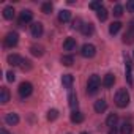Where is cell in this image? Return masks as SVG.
I'll list each match as a JSON object with an SVG mask.
<instances>
[{
    "instance_id": "6da1fadb",
    "label": "cell",
    "mask_w": 134,
    "mask_h": 134,
    "mask_svg": "<svg viewBox=\"0 0 134 134\" xmlns=\"http://www.w3.org/2000/svg\"><path fill=\"white\" fill-rule=\"evenodd\" d=\"M115 104L121 109L129 104V93L126 92V88H118V92L115 93Z\"/></svg>"
},
{
    "instance_id": "7a4b0ae2",
    "label": "cell",
    "mask_w": 134,
    "mask_h": 134,
    "mask_svg": "<svg viewBox=\"0 0 134 134\" xmlns=\"http://www.w3.org/2000/svg\"><path fill=\"white\" fill-rule=\"evenodd\" d=\"M99 85H101V77L98 74H92L88 77V82H87V93L88 95H95L98 92Z\"/></svg>"
},
{
    "instance_id": "3957f363",
    "label": "cell",
    "mask_w": 134,
    "mask_h": 134,
    "mask_svg": "<svg viewBox=\"0 0 134 134\" xmlns=\"http://www.w3.org/2000/svg\"><path fill=\"white\" fill-rule=\"evenodd\" d=\"M3 43H5V47H14L19 43V35L16 32H10V33H7Z\"/></svg>"
},
{
    "instance_id": "277c9868",
    "label": "cell",
    "mask_w": 134,
    "mask_h": 134,
    "mask_svg": "<svg viewBox=\"0 0 134 134\" xmlns=\"http://www.w3.org/2000/svg\"><path fill=\"white\" fill-rule=\"evenodd\" d=\"M95 54H96V47H95L93 44L85 43V44L81 47V55L85 57V58H92V57H95Z\"/></svg>"
},
{
    "instance_id": "5b68a950",
    "label": "cell",
    "mask_w": 134,
    "mask_h": 134,
    "mask_svg": "<svg viewBox=\"0 0 134 134\" xmlns=\"http://www.w3.org/2000/svg\"><path fill=\"white\" fill-rule=\"evenodd\" d=\"M18 92H19V96H21V98H27V96L32 95V92H33V85H32L30 82H22V84L19 85Z\"/></svg>"
},
{
    "instance_id": "8992f818",
    "label": "cell",
    "mask_w": 134,
    "mask_h": 134,
    "mask_svg": "<svg viewBox=\"0 0 134 134\" xmlns=\"http://www.w3.org/2000/svg\"><path fill=\"white\" fill-rule=\"evenodd\" d=\"M32 19H33V13H32L30 10H22V11H21V14H19V24H21V25L29 24Z\"/></svg>"
},
{
    "instance_id": "52a82bcc",
    "label": "cell",
    "mask_w": 134,
    "mask_h": 134,
    "mask_svg": "<svg viewBox=\"0 0 134 134\" xmlns=\"http://www.w3.org/2000/svg\"><path fill=\"white\" fill-rule=\"evenodd\" d=\"M43 24L41 22H33L32 25H30V33H32V36L33 38H40L41 35H43Z\"/></svg>"
},
{
    "instance_id": "ba28073f",
    "label": "cell",
    "mask_w": 134,
    "mask_h": 134,
    "mask_svg": "<svg viewBox=\"0 0 134 134\" xmlns=\"http://www.w3.org/2000/svg\"><path fill=\"white\" fill-rule=\"evenodd\" d=\"M76 47H77V41L74 40V38H66L65 40V43H63V49L65 51H76Z\"/></svg>"
},
{
    "instance_id": "9c48e42d",
    "label": "cell",
    "mask_w": 134,
    "mask_h": 134,
    "mask_svg": "<svg viewBox=\"0 0 134 134\" xmlns=\"http://www.w3.org/2000/svg\"><path fill=\"white\" fill-rule=\"evenodd\" d=\"M7 62H8L11 66H21V63H22V57L18 55V54H10L8 58H7Z\"/></svg>"
},
{
    "instance_id": "30bf717a",
    "label": "cell",
    "mask_w": 134,
    "mask_h": 134,
    "mask_svg": "<svg viewBox=\"0 0 134 134\" xmlns=\"http://www.w3.org/2000/svg\"><path fill=\"white\" fill-rule=\"evenodd\" d=\"M5 121H7V125H10V126L18 125V123H19V115L14 114V112H10V114L5 115Z\"/></svg>"
},
{
    "instance_id": "8fae6325",
    "label": "cell",
    "mask_w": 134,
    "mask_h": 134,
    "mask_svg": "<svg viewBox=\"0 0 134 134\" xmlns=\"http://www.w3.org/2000/svg\"><path fill=\"white\" fill-rule=\"evenodd\" d=\"M93 109H95V112H98V114H103V112L107 109V103H106L104 99H98V101H95V106H93Z\"/></svg>"
},
{
    "instance_id": "7c38bea8",
    "label": "cell",
    "mask_w": 134,
    "mask_h": 134,
    "mask_svg": "<svg viewBox=\"0 0 134 134\" xmlns=\"http://www.w3.org/2000/svg\"><path fill=\"white\" fill-rule=\"evenodd\" d=\"M73 82H74V77L71 76V74H63V77H62V84H63V87L65 88H71L73 87Z\"/></svg>"
},
{
    "instance_id": "4fadbf2b",
    "label": "cell",
    "mask_w": 134,
    "mask_h": 134,
    "mask_svg": "<svg viewBox=\"0 0 134 134\" xmlns=\"http://www.w3.org/2000/svg\"><path fill=\"white\" fill-rule=\"evenodd\" d=\"M10 90L7 88V87H2V88H0V103H2V104H7L8 101H10Z\"/></svg>"
},
{
    "instance_id": "5bb4252c",
    "label": "cell",
    "mask_w": 134,
    "mask_h": 134,
    "mask_svg": "<svg viewBox=\"0 0 134 134\" xmlns=\"http://www.w3.org/2000/svg\"><path fill=\"white\" fill-rule=\"evenodd\" d=\"M82 35L84 36H92L93 35V32H95V27H93V24L92 22H87V24H84L82 25Z\"/></svg>"
},
{
    "instance_id": "9a60e30c",
    "label": "cell",
    "mask_w": 134,
    "mask_h": 134,
    "mask_svg": "<svg viewBox=\"0 0 134 134\" xmlns=\"http://www.w3.org/2000/svg\"><path fill=\"white\" fill-rule=\"evenodd\" d=\"M114 82H115V76H114L112 73H107V74L104 76V79H103V85H104L106 88H110V87L114 85Z\"/></svg>"
},
{
    "instance_id": "2e32d148",
    "label": "cell",
    "mask_w": 134,
    "mask_h": 134,
    "mask_svg": "<svg viewBox=\"0 0 134 134\" xmlns=\"http://www.w3.org/2000/svg\"><path fill=\"white\" fill-rule=\"evenodd\" d=\"M132 131H134V128H132V125H131L129 121L121 123V126H120V134H132Z\"/></svg>"
},
{
    "instance_id": "e0dca14e",
    "label": "cell",
    "mask_w": 134,
    "mask_h": 134,
    "mask_svg": "<svg viewBox=\"0 0 134 134\" xmlns=\"http://www.w3.org/2000/svg\"><path fill=\"white\" fill-rule=\"evenodd\" d=\"M117 121H118L117 114H110V115L107 117V120H106V125H107V128L110 129V128H115V126H117Z\"/></svg>"
},
{
    "instance_id": "ac0fdd59",
    "label": "cell",
    "mask_w": 134,
    "mask_h": 134,
    "mask_svg": "<svg viewBox=\"0 0 134 134\" xmlns=\"http://www.w3.org/2000/svg\"><path fill=\"white\" fill-rule=\"evenodd\" d=\"M70 19H71V11L62 10V11L58 13V21H60V22H68Z\"/></svg>"
},
{
    "instance_id": "d6986e66",
    "label": "cell",
    "mask_w": 134,
    "mask_h": 134,
    "mask_svg": "<svg viewBox=\"0 0 134 134\" xmlns=\"http://www.w3.org/2000/svg\"><path fill=\"white\" fill-rule=\"evenodd\" d=\"M70 118H71V121H73V123H82V121H84V114H82V112H79V110H74V112L71 114V117H70Z\"/></svg>"
},
{
    "instance_id": "ffe728a7",
    "label": "cell",
    "mask_w": 134,
    "mask_h": 134,
    "mask_svg": "<svg viewBox=\"0 0 134 134\" xmlns=\"http://www.w3.org/2000/svg\"><path fill=\"white\" fill-rule=\"evenodd\" d=\"M30 52H32V55H35V57H41V55L44 54V47H43V46L33 44V46L30 47Z\"/></svg>"
},
{
    "instance_id": "44dd1931",
    "label": "cell",
    "mask_w": 134,
    "mask_h": 134,
    "mask_svg": "<svg viewBox=\"0 0 134 134\" xmlns=\"http://www.w3.org/2000/svg\"><path fill=\"white\" fill-rule=\"evenodd\" d=\"M120 29H121V22H112L110 25H109V33L110 35H117L118 32H120Z\"/></svg>"
},
{
    "instance_id": "7402d4cb",
    "label": "cell",
    "mask_w": 134,
    "mask_h": 134,
    "mask_svg": "<svg viewBox=\"0 0 134 134\" xmlns=\"http://www.w3.org/2000/svg\"><path fill=\"white\" fill-rule=\"evenodd\" d=\"M123 43H125V44H132V43H134V32H132V30H128V32L123 35Z\"/></svg>"
},
{
    "instance_id": "603a6c76",
    "label": "cell",
    "mask_w": 134,
    "mask_h": 134,
    "mask_svg": "<svg viewBox=\"0 0 134 134\" xmlns=\"http://www.w3.org/2000/svg\"><path fill=\"white\" fill-rule=\"evenodd\" d=\"M3 18H5L7 21H11V19L14 18V8H13V7H7V8L3 10Z\"/></svg>"
},
{
    "instance_id": "cb8c5ba5",
    "label": "cell",
    "mask_w": 134,
    "mask_h": 134,
    "mask_svg": "<svg viewBox=\"0 0 134 134\" xmlns=\"http://www.w3.org/2000/svg\"><path fill=\"white\" fill-rule=\"evenodd\" d=\"M96 16H98V19L103 22V21H106L107 19V16H109V13H107V10L103 7V8H99L98 11H96Z\"/></svg>"
},
{
    "instance_id": "d4e9b609",
    "label": "cell",
    "mask_w": 134,
    "mask_h": 134,
    "mask_svg": "<svg viewBox=\"0 0 134 134\" xmlns=\"http://www.w3.org/2000/svg\"><path fill=\"white\" fill-rule=\"evenodd\" d=\"M125 73H126V81H128V84L131 85L132 84V76H131V63L126 60V66H125Z\"/></svg>"
},
{
    "instance_id": "484cf974",
    "label": "cell",
    "mask_w": 134,
    "mask_h": 134,
    "mask_svg": "<svg viewBox=\"0 0 134 134\" xmlns=\"http://www.w3.org/2000/svg\"><path fill=\"white\" fill-rule=\"evenodd\" d=\"M60 62H62V65H65V66H71V65L74 63V58H73V55H63Z\"/></svg>"
},
{
    "instance_id": "4316f807",
    "label": "cell",
    "mask_w": 134,
    "mask_h": 134,
    "mask_svg": "<svg viewBox=\"0 0 134 134\" xmlns=\"http://www.w3.org/2000/svg\"><path fill=\"white\" fill-rule=\"evenodd\" d=\"M68 103H70V107H71V109H76V107H77V96H76V93H70Z\"/></svg>"
},
{
    "instance_id": "83f0119b",
    "label": "cell",
    "mask_w": 134,
    "mask_h": 134,
    "mask_svg": "<svg viewBox=\"0 0 134 134\" xmlns=\"http://www.w3.org/2000/svg\"><path fill=\"white\" fill-rule=\"evenodd\" d=\"M21 70H22V71H30V70H32V62H30L29 58H22Z\"/></svg>"
},
{
    "instance_id": "f1b7e54d",
    "label": "cell",
    "mask_w": 134,
    "mask_h": 134,
    "mask_svg": "<svg viewBox=\"0 0 134 134\" xmlns=\"http://www.w3.org/2000/svg\"><path fill=\"white\" fill-rule=\"evenodd\" d=\"M57 117H58V110H57V109H49V110H47V120H49V121L57 120Z\"/></svg>"
},
{
    "instance_id": "f546056e",
    "label": "cell",
    "mask_w": 134,
    "mask_h": 134,
    "mask_svg": "<svg viewBox=\"0 0 134 134\" xmlns=\"http://www.w3.org/2000/svg\"><path fill=\"white\" fill-rule=\"evenodd\" d=\"M41 11H43L44 14H49V13L52 11V3H51V2H44V3L41 5Z\"/></svg>"
},
{
    "instance_id": "4dcf8cb0",
    "label": "cell",
    "mask_w": 134,
    "mask_h": 134,
    "mask_svg": "<svg viewBox=\"0 0 134 134\" xmlns=\"http://www.w3.org/2000/svg\"><path fill=\"white\" fill-rule=\"evenodd\" d=\"M121 14H123V7H121V5H115V7H114V16L120 18Z\"/></svg>"
},
{
    "instance_id": "1f68e13d",
    "label": "cell",
    "mask_w": 134,
    "mask_h": 134,
    "mask_svg": "<svg viewBox=\"0 0 134 134\" xmlns=\"http://www.w3.org/2000/svg\"><path fill=\"white\" fill-rule=\"evenodd\" d=\"M82 25H84V24H82V21L77 18V19H74V21H73V25H71V27H73V29H76V30H82Z\"/></svg>"
},
{
    "instance_id": "d6a6232c",
    "label": "cell",
    "mask_w": 134,
    "mask_h": 134,
    "mask_svg": "<svg viewBox=\"0 0 134 134\" xmlns=\"http://www.w3.org/2000/svg\"><path fill=\"white\" fill-rule=\"evenodd\" d=\"M90 8H92V10H96V11H98L99 8H103L101 0H98V2H92V3H90Z\"/></svg>"
},
{
    "instance_id": "836d02e7",
    "label": "cell",
    "mask_w": 134,
    "mask_h": 134,
    "mask_svg": "<svg viewBox=\"0 0 134 134\" xmlns=\"http://www.w3.org/2000/svg\"><path fill=\"white\" fill-rule=\"evenodd\" d=\"M14 79H16L14 73H13V71H8V73H7V81H8V82H14Z\"/></svg>"
},
{
    "instance_id": "e575fe53",
    "label": "cell",
    "mask_w": 134,
    "mask_h": 134,
    "mask_svg": "<svg viewBox=\"0 0 134 134\" xmlns=\"http://www.w3.org/2000/svg\"><path fill=\"white\" fill-rule=\"evenodd\" d=\"M126 10H129V11H134V0H129V2L126 3Z\"/></svg>"
},
{
    "instance_id": "d590c367",
    "label": "cell",
    "mask_w": 134,
    "mask_h": 134,
    "mask_svg": "<svg viewBox=\"0 0 134 134\" xmlns=\"http://www.w3.org/2000/svg\"><path fill=\"white\" fill-rule=\"evenodd\" d=\"M0 134H10V132H8L5 128H2V129H0Z\"/></svg>"
},
{
    "instance_id": "8d00e7d4",
    "label": "cell",
    "mask_w": 134,
    "mask_h": 134,
    "mask_svg": "<svg viewBox=\"0 0 134 134\" xmlns=\"http://www.w3.org/2000/svg\"><path fill=\"white\" fill-rule=\"evenodd\" d=\"M109 134H117V131H115V128H110V129H109Z\"/></svg>"
},
{
    "instance_id": "74e56055",
    "label": "cell",
    "mask_w": 134,
    "mask_h": 134,
    "mask_svg": "<svg viewBox=\"0 0 134 134\" xmlns=\"http://www.w3.org/2000/svg\"><path fill=\"white\" fill-rule=\"evenodd\" d=\"M81 134H88V132H85V131H84V132H81Z\"/></svg>"
},
{
    "instance_id": "f35d334b",
    "label": "cell",
    "mask_w": 134,
    "mask_h": 134,
    "mask_svg": "<svg viewBox=\"0 0 134 134\" xmlns=\"http://www.w3.org/2000/svg\"><path fill=\"white\" fill-rule=\"evenodd\" d=\"M132 55H134V51H132Z\"/></svg>"
}]
</instances>
